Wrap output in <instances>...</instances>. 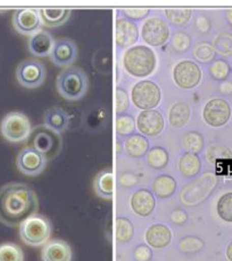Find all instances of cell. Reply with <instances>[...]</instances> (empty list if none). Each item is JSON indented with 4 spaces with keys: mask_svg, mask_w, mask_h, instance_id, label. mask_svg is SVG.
Here are the masks:
<instances>
[{
    "mask_svg": "<svg viewBox=\"0 0 232 261\" xmlns=\"http://www.w3.org/2000/svg\"><path fill=\"white\" fill-rule=\"evenodd\" d=\"M39 206L36 192L25 184L9 182L0 187V222L16 227L35 215Z\"/></svg>",
    "mask_w": 232,
    "mask_h": 261,
    "instance_id": "cell-1",
    "label": "cell"
},
{
    "mask_svg": "<svg viewBox=\"0 0 232 261\" xmlns=\"http://www.w3.org/2000/svg\"><path fill=\"white\" fill-rule=\"evenodd\" d=\"M157 65V57L151 47L137 45L125 50L123 67L134 78H146L154 73Z\"/></svg>",
    "mask_w": 232,
    "mask_h": 261,
    "instance_id": "cell-2",
    "label": "cell"
},
{
    "mask_svg": "<svg viewBox=\"0 0 232 261\" xmlns=\"http://www.w3.org/2000/svg\"><path fill=\"white\" fill-rule=\"evenodd\" d=\"M88 76L80 67H66L58 74L56 89L63 98L75 101L81 99L88 90Z\"/></svg>",
    "mask_w": 232,
    "mask_h": 261,
    "instance_id": "cell-3",
    "label": "cell"
},
{
    "mask_svg": "<svg viewBox=\"0 0 232 261\" xmlns=\"http://www.w3.org/2000/svg\"><path fill=\"white\" fill-rule=\"evenodd\" d=\"M19 227V236L23 243L38 248L50 241L52 226L50 220L45 216L35 214L24 220Z\"/></svg>",
    "mask_w": 232,
    "mask_h": 261,
    "instance_id": "cell-4",
    "label": "cell"
},
{
    "mask_svg": "<svg viewBox=\"0 0 232 261\" xmlns=\"http://www.w3.org/2000/svg\"><path fill=\"white\" fill-rule=\"evenodd\" d=\"M217 185V178L212 171L202 175L198 179L188 184L181 191L180 200L182 204L193 206L204 202Z\"/></svg>",
    "mask_w": 232,
    "mask_h": 261,
    "instance_id": "cell-5",
    "label": "cell"
},
{
    "mask_svg": "<svg viewBox=\"0 0 232 261\" xmlns=\"http://www.w3.org/2000/svg\"><path fill=\"white\" fill-rule=\"evenodd\" d=\"M3 137L11 143H21L31 136L32 125L25 114L11 112L5 115L0 122Z\"/></svg>",
    "mask_w": 232,
    "mask_h": 261,
    "instance_id": "cell-6",
    "label": "cell"
},
{
    "mask_svg": "<svg viewBox=\"0 0 232 261\" xmlns=\"http://www.w3.org/2000/svg\"><path fill=\"white\" fill-rule=\"evenodd\" d=\"M32 147L42 154L47 160L56 158L62 151V137L60 134L43 125H38L31 133Z\"/></svg>",
    "mask_w": 232,
    "mask_h": 261,
    "instance_id": "cell-7",
    "label": "cell"
},
{
    "mask_svg": "<svg viewBox=\"0 0 232 261\" xmlns=\"http://www.w3.org/2000/svg\"><path fill=\"white\" fill-rule=\"evenodd\" d=\"M161 99V88L151 80H141L132 87L131 100L139 110H154L157 108Z\"/></svg>",
    "mask_w": 232,
    "mask_h": 261,
    "instance_id": "cell-8",
    "label": "cell"
},
{
    "mask_svg": "<svg viewBox=\"0 0 232 261\" xmlns=\"http://www.w3.org/2000/svg\"><path fill=\"white\" fill-rule=\"evenodd\" d=\"M16 79L18 84L25 88H37L45 82V66L41 64V62L36 60L23 61L16 69Z\"/></svg>",
    "mask_w": 232,
    "mask_h": 261,
    "instance_id": "cell-9",
    "label": "cell"
},
{
    "mask_svg": "<svg viewBox=\"0 0 232 261\" xmlns=\"http://www.w3.org/2000/svg\"><path fill=\"white\" fill-rule=\"evenodd\" d=\"M173 80L182 89H192L200 84L202 73L200 67L195 62L185 60L173 67Z\"/></svg>",
    "mask_w": 232,
    "mask_h": 261,
    "instance_id": "cell-10",
    "label": "cell"
},
{
    "mask_svg": "<svg viewBox=\"0 0 232 261\" xmlns=\"http://www.w3.org/2000/svg\"><path fill=\"white\" fill-rule=\"evenodd\" d=\"M141 38L148 46H163L170 38V28L161 17L152 16L142 24Z\"/></svg>",
    "mask_w": 232,
    "mask_h": 261,
    "instance_id": "cell-11",
    "label": "cell"
},
{
    "mask_svg": "<svg viewBox=\"0 0 232 261\" xmlns=\"http://www.w3.org/2000/svg\"><path fill=\"white\" fill-rule=\"evenodd\" d=\"M202 118L211 127H223L231 118V106L223 98H213L202 109Z\"/></svg>",
    "mask_w": 232,
    "mask_h": 261,
    "instance_id": "cell-12",
    "label": "cell"
},
{
    "mask_svg": "<svg viewBox=\"0 0 232 261\" xmlns=\"http://www.w3.org/2000/svg\"><path fill=\"white\" fill-rule=\"evenodd\" d=\"M47 159L31 146L24 147L16 158V166L25 176L35 177L45 170Z\"/></svg>",
    "mask_w": 232,
    "mask_h": 261,
    "instance_id": "cell-13",
    "label": "cell"
},
{
    "mask_svg": "<svg viewBox=\"0 0 232 261\" xmlns=\"http://www.w3.org/2000/svg\"><path fill=\"white\" fill-rule=\"evenodd\" d=\"M13 27L22 36L31 37L42 30L39 11L33 8L16 9L13 15Z\"/></svg>",
    "mask_w": 232,
    "mask_h": 261,
    "instance_id": "cell-14",
    "label": "cell"
},
{
    "mask_svg": "<svg viewBox=\"0 0 232 261\" xmlns=\"http://www.w3.org/2000/svg\"><path fill=\"white\" fill-rule=\"evenodd\" d=\"M139 39V29L133 21L128 18H118L115 21L114 40L116 46L129 49Z\"/></svg>",
    "mask_w": 232,
    "mask_h": 261,
    "instance_id": "cell-15",
    "label": "cell"
},
{
    "mask_svg": "<svg viewBox=\"0 0 232 261\" xmlns=\"http://www.w3.org/2000/svg\"><path fill=\"white\" fill-rule=\"evenodd\" d=\"M138 130L144 136L155 137L161 134L164 127H165V121L161 112L156 110L141 111L138 114L137 121H135Z\"/></svg>",
    "mask_w": 232,
    "mask_h": 261,
    "instance_id": "cell-16",
    "label": "cell"
},
{
    "mask_svg": "<svg viewBox=\"0 0 232 261\" xmlns=\"http://www.w3.org/2000/svg\"><path fill=\"white\" fill-rule=\"evenodd\" d=\"M77 48L74 41L70 39L55 40L50 53V60L56 66L66 67L71 65L76 59Z\"/></svg>",
    "mask_w": 232,
    "mask_h": 261,
    "instance_id": "cell-17",
    "label": "cell"
},
{
    "mask_svg": "<svg viewBox=\"0 0 232 261\" xmlns=\"http://www.w3.org/2000/svg\"><path fill=\"white\" fill-rule=\"evenodd\" d=\"M73 251L69 243L62 240H50L43 245L41 251L42 261H72Z\"/></svg>",
    "mask_w": 232,
    "mask_h": 261,
    "instance_id": "cell-18",
    "label": "cell"
},
{
    "mask_svg": "<svg viewBox=\"0 0 232 261\" xmlns=\"http://www.w3.org/2000/svg\"><path fill=\"white\" fill-rule=\"evenodd\" d=\"M130 204L134 214L140 217H147L153 214L156 202L152 192L148 190H138L132 194Z\"/></svg>",
    "mask_w": 232,
    "mask_h": 261,
    "instance_id": "cell-19",
    "label": "cell"
},
{
    "mask_svg": "<svg viewBox=\"0 0 232 261\" xmlns=\"http://www.w3.org/2000/svg\"><path fill=\"white\" fill-rule=\"evenodd\" d=\"M54 42L55 41L49 32L41 30L30 37L27 42L28 50L37 57H46L50 55Z\"/></svg>",
    "mask_w": 232,
    "mask_h": 261,
    "instance_id": "cell-20",
    "label": "cell"
},
{
    "mask_svg": "<svg viewBox=\"0 0 232 261\" xmlns=\"http://www.w3.org/2000/svg\"><path fill=\"white\" fill-rule=\"evenodd\" d=\"M172 231L167 226L156 224L149 227L146 231V242L154 249H163L170 244Z\"/></svg>",
    "mask_w": 232,
    "mask_h": 261,
    "instance_id": "cell-21",
    "label": "cell"
},
{
    "mask_svg": "<svg viewBox=\"0 0 232 261\" xmlns=\"http://www.w3.org/2000/svg\"><path fill=\"white\" fill-rule=\"evenodd\" d=\"M72 14L71 9L66 8H41L39 9V15L43 25L49 28H57L69 20Z\"/></svg>",
    "mask_w": 232,
    "mask_h": 261,
    "instance_id": "cell-22",
    "label": "cell"
},
{
    "mask_svg": "<svg viewBox=\"0 0 232 261\" xmlns=\"http://www.w3.org/2000/svg\"><path fill=\"white\" fill-rule=\"evenodd\" d=\"M94 188L98 196L106 200L112 199L114 194V175L112 170L105 169V170L100 171L95 178Z\"/></svg>",
    "mask_w": 232,
    "mask_h": 261,
    "instance_id": "cell-23",
    "label": "cell"
},
{
    "mask_svg": "<svg viewBox=\"0 0 232 261\" xmlns=\"http://www.w3.org/2000/svg\"><path fill=\"white\" fill-rule=\"evenodd\" d=\"M45 125L57 134L63 133L69 125V115L64 110L58 108L48 109L43 117Z\"/></svg>",
    "mask_w": 232,
    "mask_h": 261,
    "instance_id": "cell-24",
    "label": "cell"
},
{
    "mask_svg": "<svg viewBox=\"0 0 232 261\" xmlns=\"http://www.w3.org/2000/svg\"><path fill=\"white\" fill-rule=\"evenodd\" d=\"M190 115L191 110L189 104H187L186 101H177L172 105L168 113V120L172 127L181 128L189 121Z\"/></svg>",
    "mask_w": 232,
    "mask_h": 261,
    "instance_id": "cell-25",
    "label": "cell"
},
{
    "mask_svg": "<svg viewBox=\"0 0 232 261\" xmlns=\"http://www.w3.org/2000/svg\"><path fill=\"white\" fill-rule=\"evenodd\" d=\"M179 172L181 173L183 177L191 178L196 176L201 169V161L197 154L192 153H186L180 158V161L178 164Z\"/></svg>",
    "mask_w": 232,
    "mask_h": 261,
    "instance_id": "cell-26",
    "label": "cell"
},
{
    "mask_svg": "<svg viewBox=\"0 0 232 261\" xmlns=\"http://www.w3.org/2000/svg\"><path fill=\"white\" fill-rule=\"evenodd\" d=\"M125 152L131 158H141L148 152L149 143L146 137L141 135H131L124 144Z\"/></svg>",
    "mask_w": 232,
    "mask_h": 261,
    "instance_id": "cell-27",
    "label": "cell"
},
{
    "mask_svg": "<svg viewBox=\"0 0 232 261\" xmlns=\"http://www.w3.org/2000/svg\"><path fill=\"white\" fill-rule=\"evenodd\" d=\"M177 190V180L167 175L158 176L153 184V192L159 199H166L174 194Z\"/></svg>",
    "mask_w": 232,
    "mask_h": 261,
    "instance_id": "cell-28",
    "label": "cell"
},
{
    "mask_svg": "<svg viewBox=\"0 0 232 261\" xmlns=\"http://www.w3.org/2000/svg\"><path fill=\"white\" fill-rule=\"evenodd\" d=\"M134 227L127 218H118L115 220V239L120 243H128L132 240Z\"/></svg>",
    "mask_w": 232,
    "mask_h": 261,
    "instance_id": "cell-29",
    "label": "cell"
},
{
    "mask_svg": "<svg viewBox=\"0 0 232 261\" xmlns=\"http://www.w3.org/2000/svg\"><path fill=\"white\" fill-rule=\"evenodd\" d=\"M204 137L198 132H189L183 135L182 138V146L186 149L187 153L197 154L201 152L204 147Z\"/></svg>",
    "mask_w": 232,
    "mask_h": 261,
    "instance_id": "cell-30",
    "label": "cell"
},
{
    "mask_svg": "<svg viewBox=\"0 0 232 261\" xmlns=\"http://www.w3.org/2000/svg\"><path fill=\"white\" fill-rule=\"evenodd\" d=\"M0 261H24L21 246L11 242L0 244Z\"/></svg>",
    "mask_w": 232,
    "mask_h": 261,
    "instance_id": "cell-31",
    "label": "cell"
},
{
    "mask_svg": "<svg viewBox=\"0 0 232 261\" xmlns=\"http://www.w3.org/2000/svg\"><path fill=\"white\" fill-rule=\"evenodd\" d=\"M147 162L153 169H163L168 163V153L163 147H153L148 153Z\"/></svg>",
    "mask_w": 232,
    "mask_h": 261,
    "instance_id": "cell-32",
    "label": "cell"
},
{
    "mask_svg": "<svg viewBox=\"0 0 232 261\" xmlns=\"http://www.w3.org/2000/svg\"><path fill=\"white\" fill-rule=\"evenodd\" d=\"M164 13H165L168 21L178 27L187 24L192 15L190 8H167Z\"/></svg>",
    "mask_w": 232,
    "mask_h": 261,
    "instance_id": "cell-33",
    "label": "cell"
},
{
    "mask_svg": "<svg viewBox=\"0 0 232 261\" xmlns=\"http://www.w3.org/2000/svg\"><path fill=\"white\" fill-rule=\"evenodd\" d=\"M214 51L222 56L232 55V35L229 32H222L213 41Z\"/></svg>",
    "mask_w": 232,
    "mask_h": 261,
    "instance_id": "cell-34",
    "label": "cell"
},
{
    "mask_svg": "<svg viewBox=\"0 0 232 261\" xmlns=\"http://www.w3.org/2000/svg\"><path fill=\"white\" fill-rule=\"evenodd\" d=\"M217 215L222 220L232 222V192L222 195L216 205Z\"/></svg>",
    "mask_w": 232,
    "mask_h": 261,
    "instance_id": "cell-35",
    "label": "cell"
},
{
    "mask_svg": "<svg viewBox=\"0 0 232 261\" xmlns=\"http://www.w3.org/2000/svg\"><path fill=\"white\" fill-rule=\"evenodd\" d=\"M210 74L216 81H224L230 75L231 67L224 60H217L210 65Z\"/></svg>",
    "mask_w": 232,
    "mask_h": 261,
    "instance_id": "cell-36",
    "label": "cell"
},
{
    "mask_svg": "<svg viewBox=\"0 0 232 261\" xmlns=\"http://www.w3.org/2000/svg\"><path fill=\"white\" fill-rule=\"evenodd\" d=\"M204 241L195 238V236H187L179 242V250L182 253L186 254H193L199 252L204 248Z\"/></svg>",
    "mask_w": 232,
    "mask_h": 261,
    "instance_id": "cell-37",
    "label": "cell"
},
{
    "mask_svg": "<svg viewBox=\"0 0 232 261\" xmlns=\"http://www.w3.org/2000/svg\"><path fill=\"white\" fill-rule=\"evenodd\" d=\"M134 129L135 122L131 115H121L115 120V133L119 136H129L134 132Z\"/></svg>",
    "mask_w": 232,
    "mask_h": 261,
    "instance_id": "cell-38",
    "label": "cell"
},
{
    "mask_svg": "<svg viewBox=\"0 0 232 261\" xmlns=\"http://www.w3.org/2000/svg\"><path fill=\"white\" fill-rule=\"evenodd\" d=\"M206 158L210 162L214 163L217 160H226L232 158V152L229 147L224 145H213L207 149Z\"/></svg>",
    "mask_w": 232,
    "mask_h": 261,
    "instance_id": "cell-39",
    "label": "cell"
},
{
    "mask_svg": "<svg viewBox=\"0 0 232 261\" xmlns=\"http://www.w3.org/2000/svg\"><path fill=\"white\" fill-rule=\"evenodd\" d=\"M172 48L177 53H186L189 50L191 45V38L185 31H178L173 35L171 40Z\"/></svg>",
    "mask_w": 232,
    "mask_h": 261,
    "instance_id": "cell-40",
    "label": "cell"
},
{
    "mask_svg": "<svg viewBox=\"0 0 232 261\" xmlns=\"http://www.w3.org/2000/svg\"><path fill=\"white\" fill-rule=\"evenodd\" d=\"M214 48L209 42H200L193 48V57L201 63L210 62L214 57Z\"/></svg>",
    "mask_w": 232,
    "mask_h": 261,
    "instance_id": "cell-41",
    "label": "cell"
},
{
    "mask_svg": "<svg viewBox=\"0 0 232 261\" xmlns=\"http://www.w3.org/2000/svg\"><path fill=\"white\" fill-rule=\"evenodd\" d=\"M129 109V96L123 88L116 87L114 91V111L116 114H121Z\"/></svg>",
    "mask_w": 232,
    "mask_h": 261,
    "instance_id": "cell-42",
    "label": "cell"
},
{
    "mask_svg": "<svg viewBox=\"0 0 232 261\" xmlns=\"http://www.w3.org/2000/svg\"><path fill=\"white\" fill-rule=\"evenodd\" d=\"M123 15L125 17L131 18V20H142V18L146 17L149 13H151V9L149 8H123L122 11Z\"/></svg>",
    "mask_w": 232,
    "mask_h": 261,
    "instance_id": "cell-43",
    "label": "cell"
},
{
    "mask_svg": "<svg viewBox=\"0 0 232 261\" xmlns=\"http://www.w3.org/2000/svg\"><path fill=\"white\" fill-rule=\"evenodd\" d=\"M152 250L147 245H139L134 250L135 261H149L152 259Z\"/></svg>",
    "mask_w": 232,
    "mask_h": 261,
    "instance_id": "cell-44",
    "label": "cell"
},
{
    "mask_svg": "<svg viewBox=\"0 0 232 261\" xmlns=\"http://www.w3.org/2000/svg\"><path fill=\"white\" fill-rule=\"evenodd\" d=\"M187 219H188L187 214L183 210L177 209L171 214V220L176 225H183L187 221Z\"/></svg>",
    "mask_w": 232,
    "mask_h": 261,
    "instance_id": "cell-45",
    "label": "cell"
},
{
    "mask_svg": "<svg viewBox=\"0 0 232 261\" xmlns=\"http://www.w3.org/2000/svg\"><path fill=\"white\" fill-rule=\"evenodd\" d=\"M197 30L201 33H206L210 31L211 29V22L206 16H199L196 21Z\"/></svg>",
    "mask_w": 232,
    "mask_h": 261,
    "instance_id": "cell-46",
    "label": "cell"
},
{
    "mask_svg": "<svg viewBox=\"0 0 232 261\" xmlns=\"http://www.w3.org/2000/svg\"><path fill=\"white\" fill-rule=\"evenodd\" d=\"M120 181L125 187H131L135 185V184H138L137 177L132 175V173H124V175H122V177H121Z\"/></svg>",
    "mask_w": 232,
    "mask_h": 261,
    "instance_id": "cell-47",
    "label": "cell"
},
{
    "mask_svg": "<svg viewBox=\"0 0 232 261\" xmlns=\"http://www.w3.org/2000/svg\"><path fill=\"white\" fill-rule=\"evenodd\" d=\"M220 91L224 95L232 94V82L231 81H223L220 85Z\"/></svg>",
    "mask_w": 232,
    "mask_h": 261,
    "instance_id": "cell-48",
    "label": "cell"
},
{
    "mask_svg": "<svg viewBox=\"0 0 232 261\" xmlns=\"http://www.w3.org/2000/svg\"><path fill=\"white\" fill-rule=\"evenodd\" d=\"M225 20L230 27H232V8L225 11Z\"/></svg>",
    "mask_w": 232,
    "mask_h": 261,
    "instance_id": "cell-49",
    "label": "cell"
},
{
    "mask_svg": "<svg viewBox=\"0 0 232 261\" xmlns=\"http://www.w3.org/2000/svg\"><path fill=\"white\" fill-rule=\"evenodd\" d=\"M226 258L232 261V242L228 245V248H226Z\"/></svg>",
    "mask_w": 232,
    "mask_h": 261,
    "instance_id": "cell-50",
    "label": "cell"
}]
</instances>
